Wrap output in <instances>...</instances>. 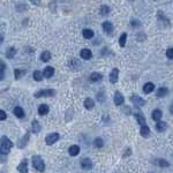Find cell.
Wrapping results in <instances>:
<instances>
[{"mask_svg":"<svg viewBox=\"0 0 173 173\" xmlns=\"http://www.w3.org/2000/svg\"><path fill=\"white\" fill-rule=\"evenodd\" d=\"M13 147V142L9 140L7 136H3L1 141H0V153L1 155H7Z\"/></svg>","mask_w":173,"mask_h":173,"instance_id":"cell-1","label":"cell"},{"mask_svg":"<svg viewBox=\"0 0 173 173\" xmlns=\"http://www.w3.org/2000/svg\"><path fill=\"white\" fill-rule=\"evenodd\" d=\"M32 166L39 172L45 170V163L43 162L41 156H32Z\"/></svg>","mask_w":173,"mask_h":173,"instance_id":"cell-2","label":"cell"},{"mask_svg":"<svg viewBox=\"0 0 173 173\" xmlns=\"http://www.w3.org/2000/svg\"><path fill=\"white\" fill-rule=\"evenodd\" d=\"M56 91L53 89H45V90H39L38 92L35 94V97L36 98H41V97H51L54 96Z\"/></svg>","mask_w":173,"mask_h":173,"instance_id":"cell-3","label":"cell"},{"mask_svg":"<svg viewBox=\"0 0 173 173\" xmlns=\"http://www.w3.org/2000/svg\"><path fill=\"white\" fill-rule=\"evenodd\" d=\"M58 140H59V134L58 133H51L45 137V143L47 145H52V144H54Z\"/></svg>","mask_w":173,"mask_h":173,"instance_id":"cell-4","label":"cell"},{"mask_svg":"<svg viewBox=\"0 0 173 173\" xmlns=\"http://www.w3.org/2000/svg\"><path fill=\"white\" fill-rule=\"evenodd\" d=\"M130 100H132V103L134 104V105L137 106V107L143 106L144 104H145V100H144L143 98H141L140 96H136V95H133V96L130 97Z\"/></svg>","mask_w":173,"mask_h":173,"instance_id":"cell-5","label":"cell"},{"mask_svg":"<svg viewBox=\"0 0 173 173\" xmlns=\"http://www.w3.org/2000/svg\"><path fill=\"white\" fill-rule=\"evenodd\" d=\"M113 100H114V104H115L117 106H120V105H123V104H124L125 98H124V96L121 95L119 91H117V92L114 94V98H113Z\"/></svg>","mask_w":173,"mask_h":173,"instance_id":"cell-6","label":"cell"},{"mask_svg":"<svg viewBox=\"0 0 173 173\" xmlns=\"http://www.w3.org/2000/svg\"><path fill=\"white\" fill-rule=\"evenodd\" d=\"M80 57H81L82 59H84V60H89V59L92 57V53H91V51H90L89 48H83V50H81V52H80Z\"/></svg>","mask_w":173,"mask_h":173,"instance_id":"cell-7","label":"cell"},{"mask_svg":"<svg viewBox=\"0 0 173 173\" xmlns=\"http://www.w3.org/2000/svg\"><path fill=\"white\" fill-rule=\"evenodd\" d=\"M103 30L105 33H112L113 32V24L110 22V21H105L103 23Z\"/></svg>","mask_w":173,"mask_h":173,"instance_id":"cell-8","label":"cell"},{"mask_svg":"<svg viewBox=\"0 0 173 173\" xmlns=\"http://www.w3.org/2000/svg\"><path fill=\"white\" fill-rule=\"evenodd\" d=\"M17 171L20 173H28V161L27 159H23L20 165L17 166Z\"/></svg>","mask_w":173,"mask_h":173,"instance_id":"cell-9","label":"cell"},{"mask_svg":"<svg viewBox=\"0 0 173 173\" xmlns=\"http://www.w3.org/2000/svg\"><path fill=\"white\" fill-rule=\"evenodd\" d=\"M81 167L83 170H90L92 167V162L89 158H84L81 161Z\"/></svg>","mask_w":173,"mask_h":173,"instance_id":"cell-10","label":"cell"},{"mask_svg":"<svg viewBox=\"0 0 173 173\" xmlns=\"http://www.w3.org/2000/svg\"><path fill=\"white\" fill-rule=\"evenodd\" d=\"M118 79H119V71L117 68H113L112 72L110 73V82L111 83H117Z\"/></svg>","mask_w":173,"mask_h":173,"instance_id":"cell-11","label":"cell"},{"mask_svg":"<svg viewBox=\"0 0 173 173\" xmlns=\"http://www.w3.org/2000/svg\"><path fill=\"white\" fill-rule=\"evenodd\" d=\"M43 74H44V76H45L46 79H50L51 76H53V74H54V68H53V67H51V66L45 67Z\"/></svg>","mask_w":173,"mask_h":173,"instance_id":"cell-12","label":"cell"},{"mask_svg":"<svg viewBox=\"0 0 173 173\" xmlns=\"http://www.w3.org/2000/svg\"><path fill=\"white\" fill-rule=\"evenodd\" d=\"M153 90H155V84L152 82H148V83L144 84V87H143V92L144 94H150Z\"/></svg>","mask_w":173,"mask_h":173,"instance_id":"cell-13","label":"cell"},{"mask_svg":"<svg viewBox=\"0 0 173 173\" xmlns=\"http://www.w3.org/2000/svg\"><path fill=\"white\" fill-rule=\"evenodd\" d=\"M68 152H69V155H71V156H77L80 153V147L76 145V144L71 145V147H69V149H68Z\"/></svg>","mask_w":173,"mask_h":173,"instance_id":"cell-14","label":"cell"},{"mask_svg":"<svg viewBox=\"0 0 173 173\" xmlns=\"http://www.w3.org/2000/svg\"><path fill=\"white\" fill-rule=\"evenodd\" d=\"M151 117H152V119H153L155 121H159V120L162 119V117H163V113H162L161 110L157 109V110H153V111H152Z\"/></svg>","mask_w":173,"mask_h":173,"instance_id":"cell-15","label":"cell"},{"mask_svg":"<svg viewBox=\"0 0 173 173\" xmlns=\"http://www.w3.org/2000/svg\"><path fill=\"white\" fill-rule=\"evenodd\" d=\"M82 35H83V37L85 38V39H91L92 37H94V31L91 30V29H84L83 31H82Z\"/></svg>","mask_w":173,"mask_h":173,"instance_id":"cell-16","label":"cell"},{"mask_svg":"<svg viewBox=\"0 0 173 173\" xmlns=\"http://www.w3.org/2000/svg\"><path fill=\"white\" fill-rule=\"evenodd\" d=\"M135 117H136L137 123L140 124V126H144V125H147V124H145V118L143 117V114H142L141 112H137V113L135 114Z\"/></svg>","mask_w":173,"mask_h":173,"instance_id":"cell-17","label":"cell"},{"mask_svg":"<svg viewBox=\"0 0 173 173\" xmlns=\"http://www.w3.org/2000/svg\"><path fill=\"white\" fill-rule=\"evenodd\" d=\"M84 107H85L87 110H91V109H94V107H95V103H94V100H92L91 98H85V100H84Z\"/></svg>","mask_w":173,"mask_h":173,"instance_id":"cell-18","label":"cell"},{"mask_svg":"<svg viewBox=\"0 0 173 173\" xmlns=\"http://www.w3.org/2000/svg\"><path fill=\"white\" fill-rule=\"evenodd\" d=\"M168 94V89L167 88H159L158 90H157V92H156V96H157L158 98H162V97H165L166 95Z\"/></svg>","mask_w":173,"mask_h":173,"instance_id":"cell-19","label":"cell"},{"mask_svg":"<svg viewBox=\"0 0 173 173\" xmlns=\"http://www.w3.org/2000/svg\"><path fill=\"white\" fill-rule=\"evenodd\" d=\"M48 111H50V109H48V106L46 105V104H42V105L38 107V113H39V115H45V114L48 113Z\"/></svg>","mask_w":173,"mask_h":173,"instance_id":"cell-20","label":"cell"},{"mask_svg":"<svg viewBox=\"0 0 173 173\" xmlns=\"http://www.w3.org/2000/svg\"><path fill=\"white\" fill-rule=\"evenodd\" d=\"M140 134L143 136V137H148L150 135V128L144 125V126H141V129H140Z\"/></svg>","mask_w":173,"mask_h":173,"instance_id":"cell-21","label":"cell"},{"mask_svg":"<svg viewBox=\"0 0 173 173\" xmlns=\"http://www.w3.org/2000/svg\"><path fill=\"white\" fill-rule=\"evenodd\" d=\"M14 114L17 117V118H23L24 117V111H23V109L22 107H20V106H16L15 109H14Z\"/></svg>","mask_w":173,"mask_h":173,"instance_id":"cell-22","label":"cell"},{"mask_svg":"<svg viewBox=\"0 0 173 173\" xmlns=\"http://www.w3.org/2000/svg\"><path fill=\"white\" fill-rule=\"evenodd\" d=\"M156 129H157L158 132H164L166 129V124L164 123V121H157V124H156Z\"/></svg>","mask_w":173,"mask_h":173,"instance_id":"cell-23","label":"cell"},{"mask_svg":"<svg viewBox=\"0 0 173 173\" xmlns=\"http://www.w3.org/2000/svg\"><path fill=\"white\" fill-rule=\"evenodd\" d=\"M15 54H16V50H15V47H9V48L6 51V57H7L8 59H13V58L15 57Z\"/></svg>","mask_w":173,"mask_h":173,"instance_id":"cell-24","label":"cell"},{"mask_svg":"<svg viewBox=\"0 0 173 173\" xmlns=\"http://www.w3.org/2000/svg\"><path fill=\"white\" fill-rule=\"evenodd\" d=\"M41 129H42V127H41L39 123H38L37 120H33L32 121V132L33 133H39Z\"/></svg>","mask_w":173,"mask_h":173,"instance_id":"cell-25","label":"cell"},{"mask_svg":"<svg viewBox=\"0 0 173 173\" xmlns=\"http://www.w3.org/2000/svg\"><path fill=\"white\" fill-rule=\"evenodd\" d=\"M102 79H103V76H102L100 73H92V74L90 75V81H91V82H98V81H100Z\"/></svg>","mask_w":173,"mask_h":173,"instance_id":"cell-26","label":"cell"},{"mask_svg":"<svg viewBox=\"0 0 173 173\" xmlns=\"http://www.w3.org/2000/svg\"><path fill=\"white\" fill-rule=\"evenodd\" d=\"M41 59H42V61H44V62L48 61V60L51 59V53H50L48 51H44L43 53L41 54Z\"/></svg>","mask_w":173,"mask_h":173,"instance_id":"cell-27","label":"cell"},{"mask_svg":"<svg viewBox=\"0 0 173 173\" xmlns=\"http://www.w3.org/2000/svg\"><path fill=\"white\" fill-rule=\"evenodd\" d=\"M43 76H44V74L43 73H41L39 71H35L33 72V80L35 81H42L43 80Z\"/></svg>","mask_w":173,"mask_h":173,"instance_id":"cell-28","label":"cell"},{"mask_svg":"<svg viewBox=\"0 0 173 173\" xmlns=\"http://www.w3.org/2000/svg\"><path fill=\"white\" fill-rule=\"evenodd\" d=\"M126 39H127V33H123L120 36V38H119V45L121 46V47H124L125 45H126Z\"/></svg>","mask_w":173,"mask_h":173,"instance_id":"cell-29","label":"cell"},{"mask_svg":"<svg viewBox=\"0 0 173 173\" xmlns=\"http://www.w3.org/2000/svg\"><path fill=\"white\" fill-rule=\"evenodd\" d=\"M28 140H29V133H27V134L23 136V138L21 140V142L19 143V147H20V148H24L26 144H27V142H28Z\"/></svg>","mask_w":173,"mask_h":173,"instance_id":"cell-30","label":"cell"},{"mask_svg":"<svg viewBox=\"0 0 173 173\" xmlns=\"http://www.w3.org/2000/svg\"><path fill=\"white\" fill-rule=\"evenodd\" d=\"M157 164L158 166H161V167H168L170 166V163L167 162V161H165V159H157Z\"/></svg>","mask_w":173,"mask_h":173,"instance_id":"cell-31","label":"cell"},{"mask_svg":"<svg viewBox=\"0 0 173 173\" xmlns=\"http://www.w3.org/2000/svg\"><path fill=\"white\" fill-rule=\"evenodd\" d=\"M103 144H104L103 138H100V137L95 138V141H94V145H95L96 148H102V147H103Z\"/></svg>","mask_w":173,"mask_h":173,"instance_id":"cell-32","label":"cell"},{"mask_svg":"<svg viewBox=\"0 0 173 173\" xmlns=\"http://www.w3.org/2000/svg\"><path fill=\"white\" fill-rule=\"evenodd\" d=\"M23 74H26V71H21V69H15V71H14V75H15V79L16 80L21 79V76Z\"/></svg>","mask_w":173,"mask_h":173,"instance_id":"cell-33","label":"cell"},{"mask_svg":"<svg viewBox=\"0 0 173 173\" xmlns=\"http://www.w3.org/2000/svg\"><path fill=\"white\" fill-rule=\"evenodd\" d=\"M99 13L102 15H107L110 13V7H107V6H102L99 8Z\"/></svg>","mask_w":173,"mask_h":173,"instance_id":"cell-34","label":"cell"},{"mask_svg":"<svg viewBox=\"0 0 173 173\" xmlns=\"http://www.w3.org/2000/svg\"><path fill=\"white\" fill-rule=\"evenodd\" d=\"M5 62L1 61V67H0V79L4 80V76H5Z\"/></svg>","mask_w":173,"mask_h":173,"instance_id":"cell-35","label":"cell"},{"mask_svg":"<svg viewBox=\"0 0 173 173\" xmlns=\"http://www.w3.org/2000/svg\"><path fill=\"white\" fill-rule=\"evenodd\" d=\"M166 57L168 59H173V47L167 48V51H166Z\"/></svg>","mask_w":173,"mask_h":173,"instance_id":"cell-36","label":"cell"},{"mask_svg":"<svg viewBox=\"0 0 173 173\" xmlns=\"http://www.w3.org/2000/svg\"><path fill=\"white\" fill-rule=\"evenodd\" d=\"M6 118H7L6 112H5L4 110H1V111H0V120H5Z\"/></svg>","mask_w":173,"mask_h":173,"instance_id":"cell-37","label":"cell"},{"mask_svg":"<svg viewBox=\"0 0 173 173\" xmlns=\"http://www.w3.org/2000/svg\"><path fill=\"white\" fill-rule=\"evenodd\" d=\"M138 24H140V22H138V21H136V20H133L132 21V26L135 27V26H138Z\"/></svg>","mask_w":173,"mask_h":173,"instance_id":"cell-38","label":"cell"},{"mask_svg":"<svg viewBox=\"0 0 173 173\" xmlns=\"http://www.w3.org/2000/svg\"><path fill=\"white\" fill-rule=\"evenodd\" d=\"M170 111H171V113L173 114V104H172V106H171V109H170Z\"/></svg>","mask_w":173,"mask_h":173,"instance_id":"cell-39","label":"cell"}]
</instances>
